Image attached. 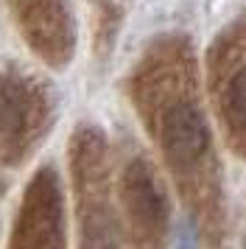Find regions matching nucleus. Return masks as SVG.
I'll return each mask as SVG.
<instances>
[{
    "instance_id": "f03ea898",
    "label": "nucleus",
    "mask_w": 246,
    "mask_h": 249,
    "mask_svg": "<svg viewBox=\"0 0 246 249\" xmlns=\"http://www.w3.org/2000/svg\"><path fill=\"white\" fill-rule=\"evenodd\" d=\"M224 101H227V115L232 118L235 129L241 135V129H246V70L232 76L229 87L224 92Z\"/></svg>"
},
{
    "instance_id": "f257e3e1",
    "label": "nucleus",
    "mask_w": 246,
    "mask_h": 249,
    "mask_svg": "<svg viewBox=\"0 0 246 249\" xmlns=\"http://www.w3.org/2000/svg\"><path fill=\"white\" fill-rule=\"evenodd\" d=\"M159 118V140L165 148L171 165L176 168H188L196 165L199 160L207 157V126L201 112L193 107L188 98H176V101L165 104Z\"/></svg>"
}]
</instances>
